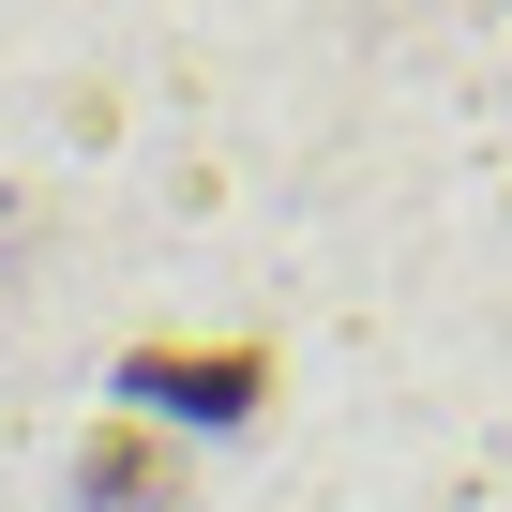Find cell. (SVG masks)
I'll list each match as a JSON object with an SVG mask.
<instances>
[{"label":"cell","instance_id":"1","mask_svg":"<svg viewBox=\"0 0 512 512\" xmlns=\"http://www.w3.org/2000/svg\"><path fill=\"white\" fill-rule=\"evenodd\" d=\"M136 392H166V407H226V422H241V407H256V362H241V347H226V362H166V347H151Z\"/></svg>","mask_w":512,"mask_h":512}]
</instances>
